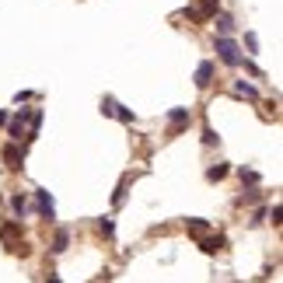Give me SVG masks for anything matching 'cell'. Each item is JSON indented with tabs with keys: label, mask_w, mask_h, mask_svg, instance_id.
<instances>
[{
	"label": "cell",
	"mask_w": 283,
	"mask_h": 283,
	"mask_svg": "<svg viewBox=\"0 0 283 283\" xmlns=\"http://www.w3.org/2000/svg\"><path fill=\"white\" fill-rule=\"evenodd\" d=\"M67 245H70V234H67V231H56V238H53V252H67Z\"/></svg>",
	"instance_id": "cell-12"
},
{
	"label": "cell",
	"mask_w": 283,
	"mask_h": 283,
	"mask_svg": "<svg viewBox=\"0 0 283 283\" xmlns=\"http://www.w3.org/2000/svg\"><path fill=\"white\" fill-rule=\"evenodd\" d=\"M227 171H231L227 164H213V168H206V179L210 182H221V179H227Z\"/></svg>",
	"instance_id": "cell-10"
},
{
	"label": "cell",
	"mask_w": 283,
	"mask_h": 283,
	"mask_svg": "<svg viewBox=\"0 0 283 283\" xmlns=\"http://www.w3.org/2000/svg\"><path fill=\"white\" fill-rule=\"evenodd\" d=\"M11 210H14V213H18V217H25V210H28V200H25V196H11Z\"/></svg>",
	"instance_id": "cell-13"
},
{
	"label": "cell",
	"mask_w": 283,
	"mask_h": 283,
	"mask_svg": "<svg viewBox=\"0 0 283 283\" xmlns=\"http://www.w3.org/2000/svg\"><path fill=\"white\" fill-rule=\"evenodd\" d=\"M35 203H39V213L46 217V221L56 217V203H53V196H49L46 189H35Z\"/></svg>",
	"instance_id": "cell-6"
},
{
	"label": "cell",
	"mask_w": 283,
	"mask_h": 283,
	"mask_svg": "<svg viewBox=\"0 0 283 283\" xmlns=\"http://www.w3.org/2000/svg\"><path fill=\"white\" fill-rule=\"evenodd\" d=\"M213 81V63H200L196 67V88H210Z\"/></svg>",
	"instance_id": "cell-9"
},
{
	"label": "cell",
	"mask_w": 283,
	"mask_h": 283,
	"mask_svg": "<svg viewBox=\"0 0 283 283\" xmlns=\"http://www.w3.org/2000/svg\"><path fill=\"white\" fill-rule=\"evenodd\" d=\"M168 119H171V137H179L185 126H189L192 116H189V108H171V116H168Z\"/></svg>",
	"instance_id": "cell-8"
},
{
	"label": "cell",
	"mask_w": 283,
	"mask_h": 283,
	"mask_svg": "<svg viewBox=\"0 0 283 283\" xmlns=\"http://www.w3.org/2000/svg\"><path fill=\"white\" fill-rule=\"evenodd\" d=\"M4 164H7V168H14V171H18L21 164H25V147H21L18 140L4 147Z\"/></svg>",
	"instance_id": "cell-4"
},
{
	"label": "cell",
	"mask_w": 283,
	"mask_h": 283,
	"mask_svg": "<svg viewBox=\"0 0 283 283\" xmlns=\"http://www.w3.org/2000/svg\"><path fill=\"white\" fill-rule=\"evenodd\" d=\"M101 112H105V116H116V119H122V122H133V112H129V108H122L116 98H105V101H101Z\"/></svg>",
	"instance_id": "cell-5"
},
{
	"label": "cell",
	"mask_w": 283,
	"mask_h": 283,
	"mask_svg": "<svg viewBox=\"0 0 283 283\" xmlns=\"http://www.w3.org/2000/svg\"><path fill=\"white\" fill-rule=\"evenodd\" d=\"M185 227H189V234H203V231H206L210 224L200 221V217H192V221H185Z\"/></svg>",
	"instance_id": "cell-14"
},
{
	"label": "cell",
	"mask_w": 283,
	"mask_h": 283,
	"mask_svg": "<svg viewBox=\"0 0 283 283\" xmlns=\"http://www.w3.org/2000/svg\"><path fill=\"white\" fill-rule=\"evenodd\" d=\"M200 238V234H196ZM200 248L206 252V255H217V252H224L227 248V238L224 234H213V238H200Z\"/></svg>",
	"instance_id": "cell-7"
},
{
	"label": "cell",
	"mask_w": 283,
	"mask_h": 283,
	"mask_svg": "<svg viewBox=\"0 0 283 283\" xmlns=\"http://www.w3.org/2000/svg\"><path fill=\"white\" fill-rule=\"evenodd\" d=\"M217 11H221V0H203L200 7H189L185 14H189L192 21H206V18H213Z\"/></svg>",
	"instance_id": "cell-3"
},
{
	"label": "cell",
	"mask_w": 283,
	"mask_h": 283,
	"mask_svg": "<svg viewBox=\"0 0 283 283\" xmlns=\"http://www.w3.org/2000/svg\"><path fill=\"white\" fill-rule=\"evenodd\" d=\"M0 242L7 245V252H14V255H28V245H25V231H21L18 221L4 224L0 227Z\"/></svg>",
	"instance_id": "cell-1"
},
{
	"label": "cell",
	"mask_w": 283,
	"mask_h": 283,
	"mask_svg": "<svg viewBox=\"0 0 283 283\" xmlns=\"http://www.w3.org/2000/svg\"><path fill=\"white\" fill-rule=\"evenodd\" d=\"M242 182H248V185H259V175H255V171H245V168H242Z\"/></svg>",
	"instance_id": "cell-18"
},
{
	"label": "cell",
	"mask_w": 283,
	"mask_h": 283,
	"mask_svg": "<svg viewBox=\"0 0 283 283\" xmlns=\"http://www.w3.org/2000/svg\"><path fill=\"white\" fill-rule=\"evenodd\" d=\"M245 42H248V49H252V53H255V49H259V39H255V35H252V32H248V35H245Z\"/></svg>",
	"instance_id": "cell-20"
},
{
	"label": "cell",
	"mask_w": 283,
	"mask_h": 283,
	"mask_svg": "<svg viewBox=\"0 0 283 283\" xmlns=\"http://www.w3.org/2000/svg\"><path fill=\"white\" fill-rule=\"evenodd\" d=\"M98 231H101V234H105V238H112V234H116V224L108 221V217H101V224H98Z\"/></svg>",
	"instance_id": "cell-15"
},
{
	"label": "cell",
	"mask_w": 283,
	"mask_h": 283,
	"mask_svg": "<svg viewBox=\"0 0 283 283\" xmlns=\"http://www.w3.org/2000/svg\"><path fill=\"white\" fill-rule=\"evenodd\" d=\"M217 140H221V137H217V133L206 126V129H203V143H206V147H217Z\"/></svg>",
	"instance_id": "cell-17"
},
{
	"label": "cell",
	"mask_w": 283,
	"mask_h": 283,
	"mask_svg": "<svg viewBox=\"0 0 283 283\" xmlns=\"http://www.w3.org/2000/svg\"><path fill=\"white\" fill-rule=\"evenodd\" d=\"M217 56H221L227 67H242V63H245L242 53H238V46H234L231 39H217Z\"/></svg>",
	"instance_id": "cell-2"
},
{
	"label": "cell",
	"mask_w": 283,
	"mask_h": 283,
	"mask_svg": "<svg viewBox=\"0 0 283 283\" xmlns=\"http://www.w3.org/2000/svg\"><path fill=\"white\" fill-rule=\"evenodd\" d=\"M213 18H217V28H221V32H231V28H234V21L227 18V14H213Z\"/></svg>",
	"instance_id": "cell-16"
},
{
	"label": "cell",
	"mask_w": 283,
	"mask_h": 283,
	"mask_svg": "<svg viewBox=\"0 0 283 283\" xmlns=\"http://www.w3.org/2000/svg\"><path fill=\"white\" fill-rule=\"evenodd\" d=\"M234 95H242V98H259V91H255L252 84H245V81L234 84Z\"/></svg>",
	"instance_id": "cell-11"
},
{
	"label": "cell",
	"mask_w": 283,
	"mask_h": 283,
	"mask_svg": "<svg viewBox=\"0 0 283 283\" xmlns=\"http://www.w3.org/2000/svg\"><path fill=\"white\" fill-rule=\"evenodd\" d=\"M7 119H11V116H7V112H0V126H7Z\"/></svg>",
	"instance_id": "cell-21"
},
{
	"label": "cell",
	"mask_w": 283,
	"mask_h": 283,
	"mask_svg": "<svg viewBox=\"0 0 283 283\" xmlns=\"http://www.w3.org/2000/svg\"><path fill=\"white\" fill-rule=\"evenodd\" d=\"M122 200H126V185H119V189H116V196H112V203H116V206H119Z\"/></svg>",
	"instance_id": "cell-19"
}]
</instances>
